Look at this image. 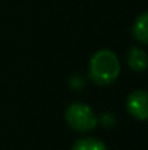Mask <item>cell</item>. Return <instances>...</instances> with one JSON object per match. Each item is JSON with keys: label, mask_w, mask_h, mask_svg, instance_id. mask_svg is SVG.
<instances>
[{"label": "cell", "mask_w": 148, "mask_h": 150, "mask_svg": "<svg viewBox=\"0 0 148 150\" xmlns=\"http://www.w3.org/2000/svg\"><path fill=\"white\" fill-rule=\"evenodd\" d=\"M121 73V63L118 55L110 50H99L93 54L89 63V77L99 86L113 83Z\"/></svg>", "instance_id": "obj_1"}, {"label": "cell", "mask_w": 148, "mask_h": 150, "mask_svg": "<svg viewBox=\"0 0 148 150\" xmlns=\"http://www.w3.org/2000/svg\"><path fill=\"white\" fill-rule=\"evenodd\" d=\"M65 120H67V124L74 131H79V133H87L93 130L99 122L93 109L83 102L71 103L65 111Z\"/></svg>", "instance_id": "obj_2"}, {"label": "cell", "mask_w": 148, "mask_h": 150, "mask_svg": "<svg viewBox=\"0 0 148 150\" xmlns=\"http://www.w3.org/2000/svg\"><path fill=\"white\" fill-rule=\"evenodd\" d=\"M126 109L128 112L137 120H147L148 117V95L145 91L138 89L134 91L126 99Z\"/></svg>", "instance_id": "obj_3"}, {"label": "cell", "mask_w": 148, "mask_h": 150, "mask_svg": "<svg viewBox=\"0 0 148 150\" xmlns=\"http://www.w3.org/2000/svg\"><path fill=\"white\" fill-rule=\"evenodd\" d=\"M128 66L134 71H145L147 70V52L141 48L132 47L128 51Z\"/></svg>", "instance_id": "obj_4"}, {"label": "cell", "mask_w": 148, "mask_h": 150, "mask_svg": "<svg viewBox=\"0 0 148 150\" xmlns=\"http://www.w3.org/2000/svg\"><path fill=\"white\" fill-rule=\"evenodd\" d=\"M148 13L144 12L140 15V18H137L134 26H132V35L135 37L137 41H140L141 44H148Z\"/></svg>", "instance_id": "obj_5"}, {"label": "cell", "mask_w": 148, "mask_h": 150, "mask_svg": "<svg viewBox=\"0 0 148 150\" xmlns=\"http://www.w3.org/2000/svg\"><path fill=\"white\" fill-rule=\"evenodd\" d=\"M71 150H107V147L103 142L95 137H84V139L77 140L73 144Z\"/></svg>", "instance_id": "obj_6"}, {"label": "cell", "mask_w": 148, "mask_h": 150, "mask_svg": "<svg viewBox=\"0 0 148 150\" xmlns=\"http://www.w3.org/2000/svg\"><path fill=\"white\" fill-rule=\"evenodd\" d=\"M70 86L76 91H80V89L84 88V79L81 76H73L70 79Z\"/></svg>", "instance_id": "obj_7"}, {"label": "cell", "mask_w": 148, "mask_h": 150, "mask_svg": "<svg viewBox=\"0 0 148 150\" xmlns=\"http://www.w3.org/2000/svg\"><path fill=\"white\" fill-rule=\"evenodd\" d=\"M100 121H102L106 127H112V125L115 124V118H113L109 112H107V114H105V115L102 117V120H100Z\"/></svg>", "instance_id": "obj_8"}]
</instances>
